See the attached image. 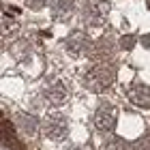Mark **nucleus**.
Masks as SVG:
<instances>
[{"label": "nucleus", "instance_id": "f257e3e1", "mask_svg": "<svg viewBox=\"0 0 150 150\" xmlns=\"http://www.w3.org/2000/svg\"><path fill=\"white\" fill-rule=\"evenodd\" d=\"M114 79H116V69H114V64H107V62L94 64L86 73V86L94 92H101L105 88H110L114 84Z\"/></svg>", "mask_w": 150, "mask_h": 150}, {"label": "nucleus", "instance_id": "f03ea898", "mask_svg": "<svg viewBox=\"0 0 150 150\" xmlns=\"http://www.w3.org/2000/svg\"><path fill=\"white\" fill-rule=\"evenodd\" d=\"M107 13H110V4L105 0H88L81 6V22L88 26H101Z\"/></svg>", "mask_w": 150, "mask_h": 150}, {"label": "nucleus", "instance_id": "7ed1b4c3", "mask_svg": "<svg viewBox=\"0 0 150 150\" xmlns=\"http://www.w3.org/2000/svg\"><path fill=\"white\" fill-rule=\"evenodd\" d=\"M41 129H43L45 137H50V139H62L64 135L69 133V122H67V118L62 114H52V116H47V118L43 120Z\"/></svg>", "mask_w": 150, "mask_h": 150}, {"label": "nucleus", "instance_id": "20e7f679", "mask_svg": "<svg viewBox=\"0 0 150 150\" xmlns=\"http://www.w3.org/2000/svg\"><path fill=\"white\" fill-rule=\"evenodd\" d=\"M64 47L67 52L73 56H84V54H92V41L88 35H84L81 30H73L69 37L64 39Z\"/></svg>", "mask_w": 150, "mask_h": 150}, {"label": "nucleus", "instance_id": "39448f33", "mask_svg": "<svg viewBox=\"0 0 150 150\" xmlns=\"http://www.w3.org/2000/svg\"><path fill=\"white\" fill-rule=\"evenodd\" d=\"M116 118H118V114H116V110L112 105H101L97 110V114H94V127L101 133H110L116 127Z\"/></svg>", "mask_w": 150, "mask_h": 150}, {"label": "nucleus", "instance_id": "423d86ee", "mask_svg": "<svg viewBox=\"0 0 150 150\" xmlns=\"http://www.w3.org/2000/svg\"><path fill=\"white\" fill-rule=\"evenodd\" d=\"M129 99L133 105L142 107V110H150V86L146 84H133L129 90Z\"/></svg>", "mask_w": 150, "mask_h": 150}, {"label": "nucleus", "instance_id": "0eeeda50", "mask_svg": "<svg viewBox=\"0 0 150 150\" xmlns=\"http://www.w3.org/2000/svg\"><path fill=\"white\" fill-rule=\"evenodd\" d=\"M43 97H45L47 103H52V105H62L67 101V97H69V90H67V86L62 81H54L52 86H47L43 90Z\"/></svg>", "mask_w": 150, "mask_h": 150}, {"label": "nucleus", "instance_id": "6e6552de", "mask_svg": "<svg viewBox=\"0 0 150 150\" xmlns=\"http://www.w3.org/2000/svg\"><path fill=\"white\" fill-rule=\"evenodd\" d=\"M75 13V0H54L52 4V15L58 22H67Z\"/></svg>", "mask_w": 150, "mask_h": 150}, {"label": "nucleus", "instance_id": "1a4fd4ad", "mask_svg": "<svg viewBox=\"0 0 150 150\" xmlns=\"http://www.w3.org/2000/svg\"><path fill=\"white\" fill-rule=\"evenodd\" d=\"M15 127L19 129V131H24L26 135H35V133L39 131V127H41V125H39L37 116L22 112V114H17V116H15Z\"/></svg>", "mask_w": 150, "mask_h": 150}, {"label": "nucleus", "instance_id": "9d476101", "mask_svg": "<svg viewBox=\"0 0 150 150\" xmlns=\"http://www.w3.org/2000/svg\"><path fill=\"white\" fill-rule=\"evenodd\" d=\"M112 43H110V39H101L97 45L92 47V56L94 58H105V56H110L112 54Z\"/></svg>", "mask_w": 150, "mask_h": 150}, {"label": "nucleus", "instance_id": "9b49d317", "mask_svg": "<svg viewBox=\"0 0 150 150\" xmlns=\"http://www.w3.org/2000/svg\"><path fill=\"white\" fill-rule=\"evenodd\" d=\"M15 122H11V120H2V139H4V144L9 146V144H13L17 137H15Z\"/></svg>", "mask_w": 150, "mask_h": 150}, {"label": "nucleus", "instance_id": "f8f14e48", "mask_svg": "<svg viewBox=\"0 0 150 150\" xmlns=\"http://www.w3.org/2000/svg\"><path fill=\"white\" fill-rule=\"evenodd\" d=\"M135 43H137V39H135L133 35H125V37L120 39V43H118V45L122 47V50H133Z\"/></svg>", "mask_w": 150, "mask_h": 150}, {"label": "nucleus", "instance_id": "ddd939ff", "mask_svg": "<svg viewBox=\"0 0 150 150\" xmlns=\"http://www.w3.org/2000/svg\"><path fill=\"white\" fill-rule=\"evenodd\" d=\"M105 150H133V146L125 144L122 139H114V142H110V144L105 146Z\"/></svg>", "mask_w": 150, "mask_h": 150}, {"label": "nucleus", "instance_id": "4468645a", "mask_svg": "<svg viewBox=\"0 0 150 150\" xmlns=\"http://www.w3.org/2000/svg\"><path fill=\"white\" fill-rule=\"evenodd\" d=\"M47 2L50 0H26V6H30L32 11H41V9H45Z\"/></svg>", "mask_w": 150, "mask_h": 150}, {"label": "nucleus", "instance_id": "2eb2a0df", "mask_svg": "<svg viewBox=\"0 0 150 150\" xmlns=\"http://www.w3.org/2000/svg\"><path fill=\"white\" fill-rule=\"evenodd\" d=\"M133 150H150V137H139L133 144Z\"/></svg>", "mask_w": 150, "mask_h": 150}, {"label": "nucleus", "instance_id": "dca6fc26", "mask_svg": "<svg viewBox=\"0 0 150 150\" xmlns=\"http://www.w3.org/2000/svg\"><path fill=\"white\" fill-rule=\"evenodd\" d=\"M9 148H11V150H26V148H24V144H22L19 139H15L13 144H9Z\"/></svg>", "mask_w": 150, "mask_h": 150}, {"label": "nucleus", "instance_id": "f3484780", "mask_svg": "<svg viewBox=\"0 0 150 150\" xmlns=\"http://www.w3.org/2000/svg\"><path fill=\"white\" fill-rule=\"evenodd\" d=\"M142 43H144V45H146V47H150V35H146V37H144V39H142Z\"/></svg>", "mask_w": 150, "mask_h": 150}]
</instances>
